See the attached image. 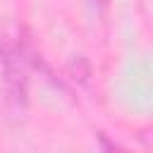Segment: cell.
I'll use <instances>...</instances> for the list:
<instances>
[{"label":"cell","instance_id":"6da1fadb","mask_svg":"<svg viewBox=\"0 0 153 153\" xmlns=\"http://www.w3.org/2000/svg\"><path fill=\"white\" fill-rule=\"evenodd\" d=\"M91 2H98V5H105L108 0H91Z\"/></svg>","mask_w":153,"mask_h":153}]
</instances>
